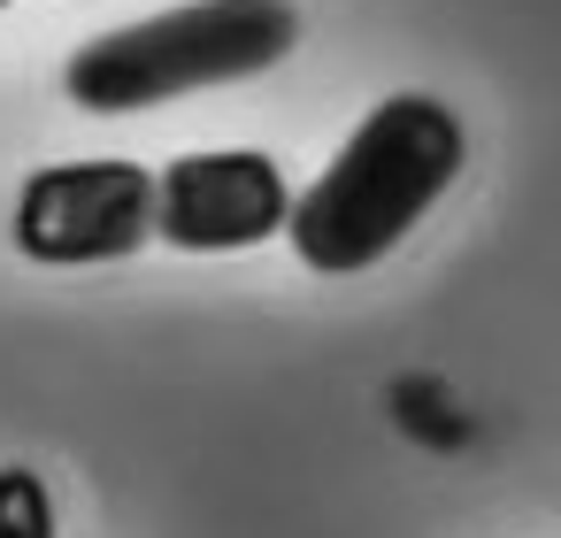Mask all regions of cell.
<instances>
[{
	"label": "cell",
	"instance_id": "cell-1",
	"mask_svg": "<svg viewBox=\"0 0 561 538\" xmlns=\"http://www.w3.org/2000/svg\"><path fill=\"white\" fill-rule=\"evenodd\" d=\"M461 116L431 93H392L377 101L354 139L331 154V170L293 201L285 239L308 270L323 277H354L369 262H385L423 216L431 201L461 178Z\"/></svg>",
	"mask_w": 561,
	"mask_h": 538
},
{
	"label": "cell",
	"instance_id": "cell-2",
	"mask_svg": "<svg viewBox=\"0 0 561 538\" xmlns=\"http://www.w3.org/2000/svg\"><path fill=\"white\" fill-rule=\"evenodd\" d=\"M293 39H300L293 0H185V9L85 39L62 70V93L93 116H139L208 85L262 78L293 55Z\"/></svg>",
	"mask_w": 561,
	"mask_h": 538
},
{
	"label": "cell",
	"instance_id": "cell-3",
	"mask_svg": "<svg viewBox=\"0 0 561 538\" xmlns=\"http://www.w3.org/2000/svg\"><path fill=\"white\" fill-rule=\"evenodd\" d=\"M154 239V170L55 162L16 193V247L32 262H124Z\"/></svg>",
	"mask_w": 561,
	"mask_h": 538
},
{
	"label": "cell",
	"instance_id": "cell-4",
	"mask_svg": "<svg viewBox=\"0 0 561 538\" xmlns=\"http://www.w3.org/2000/svg\"><path fill=\"white\" fill-rule=\"evenodd\" d=\"M293 216V185L270 154L224 147V154H178L154 178V239L185 254H239L277 239Z\"/></svg>",
	"mask_w": 561,
	"mask_h": 538
},
{
	"label": "cell",
	"instance_id": "cell-5",
	"mask_svg": "<svg viewBox=\"0 0 561 538\" xmlns=\"http://www.w3.org/2000/svg\"><path fill=\"white\" fill-rule=\"evenodd\" d=\"M0 538H55V500L39 469H0Z\"/></svg>",
	"mask_w": 561,
	"mask_h": 538
},
{
	"label": "cell",
	"instance_id": "cell-6",
	"mask_svg": "<svg viewBox=\"0 0 561 538\" xmlns=\"http://www.w3.org/2000/svg\"><path fill=\"white\" fill-rule=\"evenodd\" d=\"M0 9H9V0H0Z\"/></svg>",
	"mask_w": 561,
	"mask_h": 538
}]
</instances>
